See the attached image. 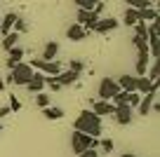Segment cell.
I'll list each match as a JSON object with an SVG mask.
<instances>
[{
  "instance_id": "obj_1",
  "label": "cell",
  "mask_w": 160,
  "mask_h": 157,
  "mask_svg": "<svg viewBox=\"0 0 160 157\" xmlns=\"http://www.w3.org/2000/svg\"><path fill=\"white\" fill-rule=\"evenodd\" d=\"M75 131H82L92 138H99L101 136V117L94 115L92 110H82L75 117Z\"/></svg>"
},
{
  "instance_id": "obj_2",
  "label": "cell",
  "mask_w": 160,
  "mask_h": 157,
  "mask_svg": "<svg viewBox=\"0 0 160 157\" xmlns=\"http://www.w3.org/2000/svg\"><path fill=\"white\" fill-rule=\"evenodd\" d=\"M33 78V68H31V64H26V61H19V64L14 66V68L10 70V75H7L5 84H19V87H26L28 84V80Z\"/></svg>"
},
{
  "instance_id": "obj_3",
  "label": "cell",
  "mask_w": 160,
  "mask_h": 157,
  "mask_svg": "<svg viewBox=\"0 0 160 157\" xmlns=\"http://www.w3.org/2000/svg\"><path fill=\"white\" fill-rule=\"evenodd\" d=\"M97 145H99V141H97V138H92V136H87V134L75 131V129H73V134H71V150H73L75 155L90 150V148H97Z\"/></svg>"
},
{
  "instance_id": "obj_4",
  "label": "cell",
  "mask_w": 160,
  "mask_h": 157,
  "mask_svg": "<svg viewBox=\"0 0 160 157\" xmlns=\"http://www.w3.org/2000/svg\"><path fill=\"white\" fill-rule=\"evenodd\" d=\"M31 68H33V70H40V73L47 75V78H54V75L61 73V68H59V64H57V61H45V59H33Z\"/></svg>"
},
{
  "instance_id": "obj_5",
  "label": "cell",
  "mask_w": 160,
  "mask_h": 157,
  "mask_svg": "<svg viewBox=\"0 0 160 157\" xmlns=\"http://www.w3.org/2000/svg\"><path fill=\"white\" fill-rule=\"evenodd\" d=\"M118 92H120V87L113 78H104L99 82V101H111Z\"/></svg>"
},
{
  "instance_id": "obj_6",
  "label": "cell",
  "mask_w": 160,
  "mask_h": 157,
  "mask_svg": "<svg viewBox=\"0 0 160 157\" xmlns=\"http://www.w3.org/2000/svg\"><path fill=\"white\" fill-rule=\"evenodd\" d=\"M155 96H158V87L153 89V92H148V94H144L141 96V101H139V106H137V110H139V115L141 117H146V115L153 110V103H155Z\"/></svg>"
},
{
  "instance_id": "obj_7",
  "label": "cell",
  "mask_w": 160,
  "mask_h": 157,
  "mask_svg": "<svg viewBox=\"0 0 160 157\" xmlns=\"http://www.w3.org/2000/svg\"><path fill=\"white\" fill-rule=\"evenodd\" d=\"M118 19L115 17H104V19H97V24H94V33H101V35H106V33H111V31H115L118 28Z\"/></svg>"
},
{
  "instance_id": "obj_8",
  "label": "cell",
  "mask_w": 160,
  "mask_h": 157,
  "mask_svg": "<svg viewBox=\"0 0 160 157\" xmlns=\"http://www.w3.org/2000/svg\"><path fill=\"white\" fill-rule=\"evenodd\" d=\"M97 19H99V14H97V12H85V10H80V12H78V24L82 26V28H85L87 33H90V31L94 28Z\"/></svg>"
},
{
  "instance_id": "obj_9",
  "label": "cell",
  "mask_w": 160,
  "mask_h": 157,
  "mask_svg": "<svg viewBox=\"0 0 160 157\" xmlns=\"http://www.w3.org/2000/svg\"><path fill=\"white\" fill-rule=\"evenodd\" d=\"M45 80H47V75H42L40 70H33V78L28 80L26 89H28L31 94H38V92H42V89H45Z\"/></svg>"
},
{
  "instance_id": "obj_10",
  "label": "cell",
  "mask_w": 160,
  "mask_h": 157,
  "mask_svg": "<svg viewBox=\"0 0 160 157\" xmlns=\"http://www.w3.org/2000/svg\"><path fill=\"white\" fill-rule=\"evenodd\" d=\"M92 113L99 115V117H106V115L115 113V106L111 101H94V103H92Z\"/></svg>"
},
{
  "instance_id": "obj_11",
  "label": "cell",
  "mask_w": 160,
  "mask_h": 157,
  "mask_svg": "<svg viewBox=\"0 0 160 157\" xmlns=\"http://www.w3.org/2000/svg\"><path fill=\"white\" fill-rule=\"evenodd\" d=\"M115 122L122 124V127H127V124L132 122V108L130 106H115Z\"/></svg>"
},
{
  "instance_id": "obj_12",
  "label": "cell",
  "mask_w": 160,
  "mask_h": 157,
  "mask_svg": "<svg viewBox=\"0 0 160 157\" xmlns=\"http://www.w3.org/2000/svg\"><path fill=\"white\" fill-rule=\"evenodd\" d=\"M73 2L85 12H97V14H101V10H104V2H101V0H73Z\"/></svg>"
},
{
  "instance_id": "obj_13",
  "label": "cell",
  "mask_w": 160,
  "mask_h": 157,
  "mask_svg": "<svg viewBox=\"0 0 160 157\" xmlns=\"http://www.w3.org/2000/svg\"><path fill=\"white\" fill-rule=\"evenodd\" d=\"M66 38L73 40V42H80V40H85V38H87V31L82 28L80 24H71L68 28H66Z\"/></svg>"
},
{
  "instance_id": "obj_14",
  "label": "cell",
  "mask_w": 160,
  "mask_h": 157,
  "mask_svg": "<svg viewBox=\"0 0 160 157\" xmlns=\"http://www.w3.org/2000/svg\"><path fill=\"white\" fill-rule=\"evenodd\" d=\"M115 82H118V87L122 89V92H137V75H120L118 80H115Z\"/></svg>"
},
{
  "instance_id": "obj_15",
  "label": "cell",
  "mask_w": 160,
  "mask_h": 157,
  "mask_svg": "<svg viewBox=\"0 0 160 157\" xmlns=\"http://www.w3.org/2000/svg\"><path fill=\"white\" fill-rule=\"evenodd\" d=\"M80 78V73H73V70H64V73L54 75V82H59L61 87H68V84H75Z\"/></svg>"
},
{
  "instance_id": "obj_16",
  "label": "cell",
  "mask_w": 160,
  "mask_h": 157,
  "mask_svg": "<svg viewBox=\"0 0 160 157\" xmlns=\"http://www.w3.org/2000/svg\"><path fill=\"white\" fill-rule=\"evenodd\" d=\"M155 87H158V84L151 82L146 75H137V92H139L141 96H144V94H148V92H153Z\"/></svg>"
},
{
  "instance_id": "obj_17",
  "label": "cell",
  "mask_w": 160,
  "mask_h": 157,
  "mask_svg": "<svg viewBox=\"0 0 160 157\" xmlns=\"http://www.w3.org/2000/svg\"><path fill=\"white\" fill-rule=\"evenodd\" d=\"M21 59H24V49H21V47H12L10 49V56H7V68L12 70Z\"/></svg>"
},
{
  "instance_id": "obj_18",
  "label": "cell",
  "mask_w": 160,
  "mask_h": 157,
  "mask_svg": "<svg viewBox=\"0 0 160 157\" xmlns=\"http://www.w3.org/2000/svg\"><path fill=\"white\" fill-rule=\"evenodd\" d=\"M59 54V45L52 40V42H47L45 45V49H42V59L45 61H54V56Z\"/></svg>"
},
{
  "instance_id": "obj_19",
  "label": "cell",
  "mask_w": 160,
  "mask_h": 157,
  "mask_svg": "<svg viewBox=\"0 0 160 157\" xmlns=\"http://www.w3.org/2000/svg\"><path fill=\"white\" fill-rule=\"evenodd\" d=\"M122 21H125L127 26L139 24V10H134V7H127V10H125V14H122Z\"/></svg>"
},
{
  "instance_id": "obj_20",
  "label": "cell",
  "mask_w": 160,
  "mask_h": 157,
  "mask_svg": "<svg viewBox=\"0 0 160 157\" xmlns=\"http://www.w3.org/2000/svg\"><path fill=\"white\" fill-rule=\"evenodd\" d=\"M17 42H19V33H17V31H10V33L5 35V40H2V49L10 52L12 47H17Z\"/></svg>"
},
{
  "instance_id": "obj_21",
  "label": "cell",
  "mask_w": 160,
  "mask_h": 157,
  "mask_svg": "<svg viewBox=\"0 0 160 157\" xmlns=\"http://www.w3.org/2000/svg\"><path fill=\"white\" fill-rule=\"evenodd\" d=\"M42 115H45L47 120H61L64 117V110L57 108V106H47V108H42Z\"/></svg>"
},
{
  "instance_id": "obj_22",
  "label": "cell",
  "mask_w": 160,
  "mask_h": 157,
  "mask_svg": "<svg viewBox=\"0 0 160 157\" xmlns=\"http://www.w3.org/2000/svg\"><path fill=\"white\" fill-rule=\"evenodd\" d=\"M158 19V10L155 7H144L139 10V21H155Z\"/></svg>"
},
{
  "instance_id": "obj_23",
  "label": "cell",
  "mask_w": 160,
  "mask_h": 157,
  "mask_svg": "<svg viewBox=\"0 0 160 157\" xmlns=\"http://www.w3.org/2000/svg\"><path fill=\"white\" fill-rule=\"evenodd\" d=\"M14 19H17V14H14V12H10V14H7L5 17V19H2V21H0V33H10V31H12V26H14Z\"/></svg>"
},
{
  "instance_id": "obj_24",
  "label": "cell",
  "mask_w": 160,
  "mask_h": 157,
  "mask_svg": "<svg viewBox=\"0 0 160 157\" xmlns=\"http://www.w3.org/2000/svg\"><path fill=\"white\" fill-rule=\"evenodd\" d=\"M146 70H148V75H146V78H148L151 82L158 84V80H160V64H158V61H153V64H151V68H146Z\"/></svg>"
},
{
  "instance_id": "obj_25",
  "label": "cell",
  "mask_w": 160,
  "mask_h": 157,
  "mask_svg": "<svg viewBox=\"0 0 160 157\" xmlns=\"http://www.w3.org/2000/svg\"><path fill=\"white\" fill-rule=\"evenodd\" d=\"M122 2H127V5L134 7V10H144V7H151L148 0H122Z\"/></svg>"
},
{
  "instance_id": "obj_26",
  "label": "cell",
  "mask_w": 160,
  "mask_h": 157,
  "mask_svg": "<svg viewBox=\"0 0 160 157\" xmlns=\"http://www.w3.org/2000/svg\"><path fill=\"white\" fill-rule=\"evenodd\" d=\"M35 103H38V108H47V106H50V96L42 94V92H38L35 94Z\"/></svg>"
},
{
  "instance_id": "obj_27",
  "label": "cell",
  "mask_w": 160,
  "mask_h": 157,
  "mask_svg": "<svg viewBox=\"0 0 160 157\" xmlns=\"http://www.w3.org/2000/svg\"><path fill=\"white\" fill-rule=\"evenodd\" d=\"M139 101H141V94H139V92H130L127 106H130V108H137V106H139Z\"/></svg>"
},
{
  "instance_id": "obj_28",
  "label": "cell",
  "mask_w": 160,
  "mask_h": 157,
  "mask_svg": "<svg viewBox=\"0 0 160 157\" xmlns=\"http://www.w3.org/2000/svg\"><path fill=\"white\" fill-rule=\"evenodd\" d=\"M12 28H14L17 33H24V31L28 28V26H26V21L21 19V17H17V19H14V26H12Z\"/></svg>"
},
{
  "instance_id": "obj_29",
  "label": "cell",
  "mask_w": 160,
  "mask_h": 157,
  "mask_svg": "<svg viewBox=\"0 0 160 157\" xmlns=\"http://www.w3.org/2000/svg\"><path fill=\"white\" fill-rule=\"evenodd\" d=\"M82 68H85V66H82V61H78V59H73L68 64V70H73V73H82Z\"/></svg>"
},
{
  "instance_id": "obj_30",
  "label": "cell",
  "mask_w": 160,
  "mask_h": 157,
  "mask_svg": "<svg viewBox=\"0 0 160 157\" xmlns=\"http://www.w3.org/2000/svg\"><path fill=\"white\" fill-rule=\"evenodd\" d=\"M7 108H10V110H14V113H17V110H21V103H19V98L10 96V106H7Z\"/></svg>"
},
{
  "instance_id": "obj_31",
  "label": "cell",
  "mask_w": 160,
  "mask_h": 157,
  "mask_svg": "<svg viewBox=\"0 0 160 157\" xmlns=\"http://www.w3.org/2000/svg\"><path fill=\"white\" fill-rule=\"evenodd\" d=\"M99 145H101V150H104V152H111V150H113V141H111V138H104Z\"/></svg>"
},
{
  "instance_id": "obj_32",
  "label": "cell",
  "mask_w": 160,
  "mask_h": 157,
  "mask_svg": "<svg viewBox=\"0 0 160 157\" xmlns=\"http://www.w3.org/2000/svg\"><path fill=\"white\" fill-rule=\"evenodd\" d=\"M78 157H99V152H97V148H90V150H85V152H80Z\"/></svg>"
},
{
  "instance_id": "obj_33",
  "label": "cell",
  "mask_w": 160,
  "mask_h": 157,
  "mask_svg": "<svg viewBox=\"0 0 160 157\" xmlns=\"http://www.w3.org/2000/svg\"><path fill=\"white\" fill-rule=\"evenodd\" d=\"M10 113H12L10 108H0V120H2V117H7V115H10Z\"/></svg>"
},
{
  "instance_id": "obj_34",
  "label": "cell",
  "mask_w": 160,
  "mask_h": 157,
  "mask_svg": "<svg viewBox=\"0 0 160 157\" xmlns=\"http://www.w3.org/2000/svg\"><path fill=\"white\" fill-rule=\"evenodd\" d=\"M120 157H137V155H132V152H122Z\"/></svg>"
},
{
  "instance_id": "obj_35",
  "label": "cell",
  "mask_w": 160,
  "mask_h": 157,
  "mask_svg": "<svg viewBox=\"0 0 160 157\" xmlns=\"http://www.w3.org/2000/svg\"><path fill=\"white\" fill-rule=\"evenodd\" d=\"M2 89H5V80L0 78V92H2Z\"/></svg>"
},
{
  "instance_id": "obj_36",
  "label": "cell",
  "mask_w": 160,
  "mask_h": 157,
  "mask_svg": "<svg viewBox=\"0 0 160 157\" xmlns=\"http://www.w3.org/2000/svg\"><path fill=\"white\" fill-rule=\"evenodd\" d=\"M101 2H104V0H101Z\"/></svg>"
}]
</instances>
